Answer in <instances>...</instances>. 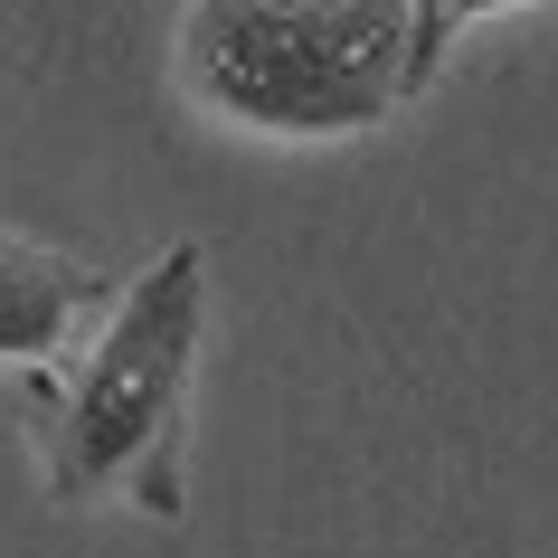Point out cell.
<instances>
[{"instance_id": "cell-4", "label": "cell", "mask_w": 558, "mask_h": 558, "mask_svg": "<svg viewBox=\"0 0 558 558\" xmlns=\"http://www.w3.org/2000/svg\"><path fill=\"white\" fill-rule=\"evenodd\" d=\"M483 10H521V0H416V58H408L416 95L436 86V58L454 48V29H464V20H483Z\"/></svg>"}, {"instance_id": "cell-3", "label": "cell", "mask_w": 558, "mask_h": 558, "mask_svg": "<svg viewBox=\"0 0 558 558\" xmlns=\"http://www.w3.org/2000/svg\"><path fill=\"white\" fill-rule=\"evenodd\" d=\"M86 303H105V275H86L76 256L38 246L20 228H0V360L66 351V331H76Z\"/></svg>"}, {"instance_id": "cell-1", "label": "cell", "mask_w": 558, "mask_h": 558, "mask_svg": "<svg viewBox=\"0 0 558 558\" xmlns=\"http://www.w3.org/2000/svg\"><path fill=\"white\" fill-rule=\"evenodd\" d=\"M416 0H190L180 76L246 133H369L416 95Z\"/></svg>"}, {"instance_id": "cell-2", "label": "cell", "mask_w": 558, "mask_h": 558, "mask_svg": "<svg viewBox=\"0 0 558 558\" xmlns=\"http://www.w3.org/2000/svg\"><path fill=\"white\" fill-rule=\"evenodd\" d=\"M208 341V256L180 236L133 275L114 323L76 360L48 436V493L95 501L133 493L151 521H180V426H190V379Z\"/></svg>"}]
</instances>
